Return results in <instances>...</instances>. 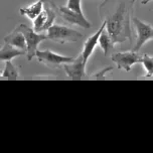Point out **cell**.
<instances>
[{
    "label": "cell",
    "mask_w": 153,
    "mask_h": 153,
    "mask_svg": "<svg viewBox=\"0 0 153 153\" xmlns=\"http://www.w3.org/2000/svg\"><path fill=\"white\" fill-rule=\"evenodd\" d=\"M106 30L110 34L114 45L131 39L130 9L124 1L120 2L116 10L105 18Z\"/></svg>",
    "instance_id": "6da1fadb"
},
{
    "label": "cell",
    "mask_w": 153,
    "mask_h": 153,
    "mask_svg": "<svg viewBox=\"0 0 153 153\" xmlns=\"http://www.w3.org/2000/svg\"><path fill=\"white\" fill-rule=\"evenodd\" d=\"M111 59L117 65V68L120 70H124L130 72L133 65L137 62H142V56L138 51H125V53H117L112 54Z\"/></svg>",
    "instance_id": "8992f818"
},
{
    "label": "cell",
    "mask_w": 153,
    "mask_h": 153,
    "mask_svg": "<svg viewBox=\"0 0 153 153\" xmlns=\"http://www.w3.org/2000/svg\"><path fill=\"white\" fill-rule=\"evenodd\" d=\"M86 65L84 62L83 56L80 53L78 56L75 59V61L70 64H65L64 65V69L67 73V75L70 78H76L80 79L86 75Z\"/></svg>",
    "instance_id": "9c48e42d"
},
{
    "label": "cell",
    "mask_w": 153,
    "mask_h": 153,
    "mask_svg": "<svg viewBox=\"0 0 153 153\" xmlns=\"http://www.w3.org/2000/svg\"><path fill=\"white\" fill-rule=\"evenodd\" d=\"M24 54H26V51L19 50V48H15V46L11 45L5 43L2 46L1 51H0V59L3 62L12 61V59H14L15 56H24Z\"/></svg>",
    "instance_id": "4fadbf2b"
},
{
    "label": "cell",
    "mask_w": 153,
    "mask_h": 153,
    "mask_svg": "<svg viewBox=\"0 0 153 153\" xmlns=\"http://www.w3.org/2000/svg\"><path fill=\"white\" fill-rule=\"evenodd\" d=\"M105 27H106V21L104 20L103 24L99 28V30L96 32L95 34H93L92 36H90L88 39L86 40V42L84 43V48H83V51H82L81 54L83 56L85 64H87L89 57L91 56V54L93 53V51L95 50V46L97 45L98 42H99V37H100L101 33H102V31L105 29Z\"/></svg>",
    "instance_id": "30bf717a"
},
{
    "label": "cell",
    "mask_w": 153,
    "mask_h": 153,
    "mask_svg": "<svg viewBox=\"0 0 153 153\" xmlns=\"http://www.w3.org/2000/svg\"><path fill=\"white\" fill-rule=\"evenodd\" d=\"M99 43H100L101 48H102V50L105 54H107L109 50L114 45V42H113V40H112L110 34H109L108 31L106 30V27L102 31V33H101L100 37H99Z\"/></svg>",
    "instance_id": "5bb4252c"
},
{
    "label": "cell",
    "mask_w": 153,
    "mask_h": 153,
    "mask_svg": "<svg viewBox=\"0 0 153 153\" xmlns=\"http://www.w3.org/2000/svg\"><path fill=\"white\" fill-rule=\"evenodd\" d=\"M4 40H5V43L11 45L13 46H15V48H19V50L24 51L27 53L26 38H25V36H24V34L22 33V31L19 29L18 26L16 27L11 33L8 34L7 36H5Z\"/></svg>",
    "instance_id": "8fae6325"
},
{
    "label": "cell",
    "mask_w": 153,
    "mask_h": 153,
    "mask_svg": "<svg viewBox=\"0 0 153 153\" xmlns=\"http://www.w3.org/2000/svg\"><path fill=\"white\" fill-rule=\"evenodd\" d=\"M37 61L42 64L45 65L48 68H61L62 65L65 64H70L75 61L76 57L73 56H64L61 54H57L56 53H53L51 50H45V51H36V56Z\"/></svg>",
    "instance_id": "5b68a950"
},
{
    "label": "cell",
    "mask_w": 153,
    "mask_h": 153,
    "mask_svg": "<svg viewBox=\"0 0 153 153\" xmlns=\"http://www.w3.org/2000/svg\"><path fill=\"white\" fill-rule=\"evenodd\" d=\"M150 1H152V0H142V4H147Z\"/></svg>",
    "instance_id": "ac0fdd59"
},
{
    "label": "cell",
    "mask_w": 153,
    "mask_h": 153,
    "mask_svg": "<svg viewBox=\"0 0 153 153\" xmlns=\"http://www.w3.org/2000/svg\"><path fill=\"white\" fill-rule=\"evenodd\" d=\"M59 13V8L51 0H43V10L33 20V29L36 32H45L53 25Z\"/></svg>",
    "instance_id": "7a4b0ae2"
},
{
    "label": "cell",
    "mask_w": 153,
    "mask_h": 153,
    "mask_svg": "<svg viewBox=\"0 0 153 153\" xmlns=\"http://www.w3.org/2000/svg\"><path fill=\"white\" fill-rule=\"evenodd\" d=\"M18 27L22 31V33L26 38V42H27L26 56L28 61H31L32 57L36 56V51H38L37 50L38 45L42 42H43V40L48 39V34L38 33L33 28H30V27L24 25V24H20V25H18Z\"/></svg>",
    "instance_id": "277c9868"
},
{
    "label": "cell",
    "mask_w": 153,
    "mask_h": 153,
    "mask_svg": "<svg viewBox=\"0 0 153 153\" xmlns=\"http://www.w3.org/2000/svg\"><path fill=\"white\" fill-rule=\"evenodd\" d=\"M19 74H18V69L12 64L11 61H7L5 68L3 70V72L1 74V76H6V78H18Z\"/></svg>",
    "instance_id": "9a60e30c"
},
{
    "label": "cell",
    "mask_w": 153,
    "mask_h": 153,
    "mask_svg": "<svg viewBox=\"0 0 153 153\" xmlns=\"http://www.w3.org/2000/svg\"><path fill=\"white\" fill-rule=\"evenodd\" d=\"M142 65L144 69L146 70V76H153V56H148V54H142Z\"/></svg>",
    "instance_id": "2e32d148"
},
{
    "label": "cell",
    "mask_w": 153,
    "mask_h": 153,
    "mask_svg": "<svg viewBox=\"0 0 153 153\" xmlns=\"http://www.w3.org/2000/svg\"><path fill=\"white\" fill-rule=\"evenodd\" d=\"M42 10H43V0H37L33 4L20 8L19 13L22 16H26L29 19H31V20H34L42 13Z\"/></svg>",
    "instance_id": "7c38bea8"
},
{
    "label": "cell",
    "mask_w": 153,
    "mask_h": 153,
    "mask_svg": "<svg viewBox=\"0 0 153 153\" xmlns=\"http://www.w3.org/2000/svg\"><path fill=\"white\" fill-rule=\"evenodd\" d=\"M48 38L53 42L64 45V43L79 42L83 38V34L70 27L53 24L48 30Z\"/></svg>",
    "instance_id": "3957f363"
},
{
    "label": "cell",
    "mask_w": 153,
    "mask_h": 153,
    "mask_svg": "<svg viewBox=\"0 0 153 153\" xmlns=\"http://www.w3.org/2000/svg\"><path fill=\"white\" fill-rule=\"evenodd\" d=\"M59 13L69 23L76 24V25L83 27L85 29H88L91 27V22L89 20H87V18L85 17L84 14H79V13L73 12L67 6H59Z\"/></svg>",
    "instance_id": "ba28073f"
},
{
    "label": "cell",
    "mask_w": 153,
    "mask_h": 153,
    "mask_svg": "<svg viewBox=\"0 0 153 153\" xmlns=\"http://www.w3.org/2000/svg\"><path fill=\"white\" fill-rule=\"evenodd\" d=\"M133 23L137 30V42L133 48L134 51H138L149 39H153V27L138 18H133Z\"/></svg>",
    "instance_id": "52a82bcc"
},
{
    "label": "cell",
    "mask_w": 153,
    "mask_h": 153,
    "mask_svg": "<svg viewBox=\"0 0 153 153\" xmlns=\"http://www.w3.org/2000/svg\"><path fill=\"white\" fill-rule=\"evenodd\" d=\"M82 0H68L67 7L70 10H72L73 12L79 13V14H84L82 11V6H81Z\"/></svg>",
    "instance_id": "e0dca14e"
}]
</instances>
